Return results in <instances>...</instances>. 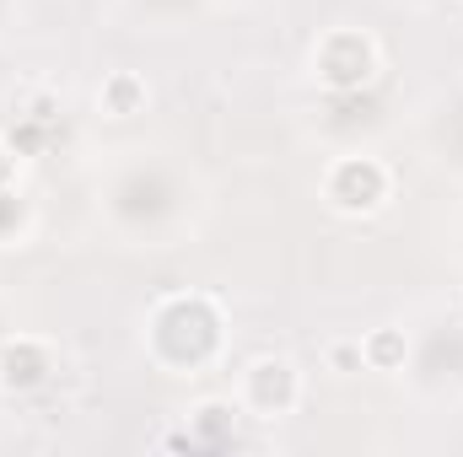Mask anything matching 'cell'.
Here are the masks:
<instances>
[{
  "label": "cell",
  "instance_id": "6da1fadb",
  "mask_svg": "<svg viewBox=\"0 0 463 457\" xmlns=\"http://www.w3.org/2000/svg\"><path fill=\"white\" fill-rule=\"evenodd\" d=\"M329 200H335V210H377L383 200H388V167H377L372 156H345V162H335V173H329Z\"/></svg>",
  "mask_w": 463,
  "mask_h": 457
},
{
  "label": "cell",
  "instance_id": "7a4b0ae2",
  "mask_svg": "<svg viewBox=\"0 0 463 457\" xmlns=\"http://www.w3.org/2000/svg\"><path fill=\"white\" fill-rule=\"evenodd\" d=\"M248 404L259 409V415H286L291 404H297V371H291V360H253L248 366Z\"/></svg>",
  "mask_w": 463,
  "mask_h": 457
},
{
  "label": "cell",
  "instance_id": "3957f363",
  "mask_svg": "<svg viewBox=\"0 0 463 457\" xmlns=\"http://www.w3.org/2000/svg\"><path fill=\"white\" fill-rule=\"evenodd\" d=\"M103 108L114 118H129L146 108V81L140 76H129V70H114L109 81H103Z\"/></svg>",
  "mask_w": 463,
  "mask_h": 457
},
{
  "label": "cell",
  "instance_id": "277c9868",
  "mask_svg": "<svg viewBox=\"0 0 463 457\" xmlns=\"http://www.w3.org/2000/svg\"><path fill=\"white\" fill-rule=\"evenodd\" d=\"M404 350H410V344L399 340L393 329H377L372 340L361 344V355H366V366H377V371H388V366H399V360H404Z\"/></svg>",
  "mask_w": 463,
  "mask_h": 457
},
{
  "label": "cell",
  "instance_id": "5b68a950",
  "mask_svg": "<svg viewBox=\"0 0 463 457\" xmlns=\"http://www.w3.org/2000/svg\"><path fill=\"white\" fill-rule=\"evenodd\" d=\"M329 366H335V371H361V366H366V355H361V340L350 344V340H340V344H329Z\"/></svg>",
  "mask_w": 463,
  "mask_h": 457
}]
</instances>
